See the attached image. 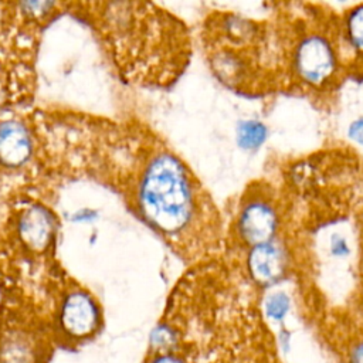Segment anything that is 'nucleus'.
Instances as JSON below:
<instances>
[{"label":"nucleus","mask_w":363,"mask_h":363,"mask_svg":"<svg viewBox=\"0 0 363 363\" xmlns=\"http://www.w3.org/2000/svg\"><path fill=\"white\" fill-rule=\"evenodd\" d=\"M140 203L153 225L167 234L183 231L196 213V196L184 169L173 159H156L143 179Z\"/></svg>","instance_id":"1"},{"label":"nucleus","mask_w":363,"mask_h":363,"mask_svg":"<svg viewBox=\"0 0 363 363\" xmlns=\"http://www.w3.org/2000/svg\"><path fill=\"white\" fill-rule=\"evenodd\" d=\"M289 55L296 79L306 85L326 84L337 68V55L332 40L318 30H302L295 35Z\"/></svg>","instance_id":"2"},{"label":"nucleus","mask_w":363,"mask_h":363,"mask_svg":"<svg viewBox=\"0 0 363 363\" xmlns=\"http://www.w3.org/2000/svg\"><path fill=\"white\" fill-rule=\"evenodd\" d=\"M281 218L275 200L268 196L250 197L241 207L238 230L241 238L252 247L275 241Z\"/></svg>","instance_id":"3"},{"label":"nucleus","mask_w":363,"mask_h":363,"mask_svg":"<svg viewBox=\"0 0 363 363\" xmlns=\"http://www.w3.org/2000/svg\"><path fill=\"white\" fill-rule=\"evenodd\" d=\"M52 352L38 332L21 326L0 329V363H47Z\"/></svg>","instance_id":"4"},{"label":"nucleus","mask_w":363,"mask_h":363,"mask_svg":"<svg viewBox=\"0 0 363 363\" xmlns=\"http://www.w3.org/2000/svg\"><path fill=\"white\" fill-rule=\"evenodd\" d=\"M98 326L99 311L89 295L74 292L64 299L60 313V328L67 339L84 342L98 332Z\"/></svg>","instance_id":"5"},{"label":"nucleus","mask_w":363,"mask_h":363,"mask_svg":"<svg viewBox=\"0 0 363 363\" xmlns=\"http://www.w3.org/2000/svg\"><path fill=\"white\" fill-rule=\"evenodd\" d=\"M248 271L259 285L278 282L286 269V254L277 241L252 247L248 252Z\"/></svg>","instance_id":"6"},{"label":"nucleus","mask_w":363,"mask_h":363,"mask_svg":"<svg viewBox=\"0 0 363 363\" xmlns=\"http://www.w3.org/2000/svg\"><path fill=\"white\" fill-rule=\"evenodd\" d=\"M30 155V139L18 123H4L0 128V160L6 164H20Z\"/></svg>","instance_id":"7"},{"label":"nucleus","mask_w":363,"mask_h":363,"mask_svg":"<svg viewBox=\"0 0 363 363\" xmlns=\"http://www.w3.org/2000/svg\"><path fill=\"white\" fill-rule=\"evenodd\" d=\"M51 233V218L41 208L34 207L24 216L21 221V234L28 244L34 247H43L48 242Z\"/></svg>","instance_id":"8"},{"label":"nucleus","mask_w":363,"mask_h":363,"mask_svg":"<svg viewBox=\"0 0 363 363\" xmlns=\"http://www.w3.org/2000/svg\"><path fill=\"white\" fill-rule=\"evenodd\" d=\"M265 135L267 130L262 123L248 121L238 128V143L244 149H255L264 142Z\"/></svg>","instance_id":"9"},{"label":"nucleus","mask_w":363,"mask_h":363,"mask_svg":"<svg viewBox=\"0 0 363 363\" xmlns=\"http://www.w3.org/2000/svg\"><path fill=\"white\" fill-rule=\"evenodd\" d=\"M346 34L352 47L363 52V6L349 14L346 21Z\"/></svg>","instance_id":"10"},{"label":"nucleus","mask_w":363,"mask_h":363,"mask_svg":"<svg viewBox=\"0 0 363 363\" xmlns=\"http://www.w3.org/2000/svg\"><path fill=\"white\" fill-rule=\"evenodd\" d=\"M289 309V299L285 294H274L265 303V311L272 319H282Z\"/></svg>","instance_id":"11"},{"label":"nucleus","mask_w":363,"mask_h":363,"mask_svg":"<svg viewBox=\"0 0 363 363\" xmlns=\"http://www.w3.org/2000/svg\"><path fill=\"white\" fill-rule=\"evenodd\" d=\"M145 363H190L179 352H150Z\"/></svg>","instance_id":"12"},{"label":"nucleus","mask_w":363,"mask_h":363,"mask_svg":"<svg viewBox=\"0 0 363 363\" xmlns=\"http://www.w3.org/2000/svg\"><path fill=\"white\" fill-rule=\"evenodd\" d=\"M349 135L352 139H354L356 142L363 145V118H360L352 123V126L349 129Z\"/></svg>","instance_id":"13"},{"label":"nucleus","mask_w":363,"mask_h":363,"mask_svg":"<svg viewBox=\"0 0 363 363\" xmlns=\"http://www.w3.org/2000/svg\"><path fill=\"white\" fill-rule=\"evenodd\" d=\"M350 363H363V340L353 346L350 352Z\"/></svg>","instance_id":"14"}]
</instances>
